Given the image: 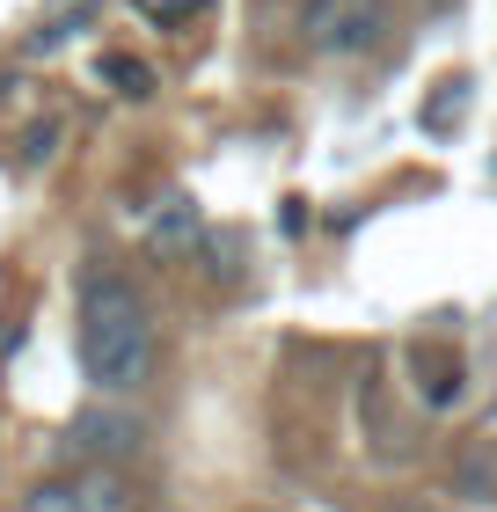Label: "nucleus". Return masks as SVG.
I'll return each mask as SVG.
<instances>
[{
  "mask_svg": "<svg viewBox=\"0 0 497 512\" xmlns=\"http://www.w3.org/2000/svg\"><path fill=\"white\" fill-rule=\"evenodd\" d=\"M52 147H59V125H52V118L22 132V161H30V169H37V161H52Z\"/></svg>",
  "mask_w": 497,
  "mask_h": 512,
  "instance_id": "obj_10",
  "label": "nucleus"
},
{
  "mask_svg": "<svg viewBox=\"0 0 497 512\" xmlns=\"http://www.w3.org/2000/svg\"><path fill=\"white\" fill-rule=\"evenodd\" d=\"M410 366H424V374H432V381H424V403H432V410H446V403H461V359H439V344H417V352H410Z\"/></svg>",
  "mask_w": 497,
  "mask_h": 512,
  "instance_id": "obj_6",
  "label": "nucleus"
},
{
  "mask_svg": "<svg viewBox=\"0 0 497 512\" xmlns=\"http://www.w3.org/2000/svg\"><path fill=\"white\" fill-rule=\"evenodd\" d=\"M22 512H139L132 498V483L103 469V461H88L81 476H52V483H37L30 498H22Z\"/></svg>",
  "mask_w": 497,
  "mask_h": 512,
  "instance_id": "obj_3",
  "label": "nucleus"
},
{
  "mask_svg": "<svg viewBox=\"0 0 497 512\" xmlns=\"http://www.w3.org/2000/svg\"><path fill=\"white\" fill-rule=\"evenodd\" d=\"M198 242V205L191 198H169L161 205V220H154V256H183Z\"/></svg>",
  "mask_w": 497,
  "mask_h": 512,
  "instance_id": "obj_7",
  "label": "nucleus"
},
{
  "mask_svg": "<svg viewBox=\"0 0 497 512\" xmlns=\"http://www.w3.org/2000/svg\"><path fill=\"white\" fill-rule=\"evenodd\" d=\"M74 461H132L139 454V417H117V410H88V417H74L66 425V439H59Z\"/></svg>",
  "mask_w": 497,
  "mask_h": 512,
  "instance_id": "obj_4",
  "label": "nucleus"
},
{
  "mask_svg": "<svg viewBox=\"0 0 497 512\" xmlns=\"http://www.w3.org/2000/svg\"><path fill=\"white\" fill-rule=\"evenodd\" d=\"M205 8V0H139V15L147 22H161V30H176V22H191Z\"/></svg>",
  "mask_w": 497,
  "mask_h": 512,
  "instance_id": "obj_9",
  "label": "nucleus"
},
{
  "mask_svg": "<svg viewBox=\"0 0 497 512\" xmlns=\"http://www.w3.org/2000/svg\"><path fill=\"white\" fill-rule=\"evenodd\" d=\"M81 366L103 395H132L154 381V315L132 278L96 271L81 286Z\"/></svg>",
  "mask_w": 497,
  "mask_h": 512,
  "instance_id": "obj_1",
  "label": "nucleus"
},
{
  "mask_svg": "<svg viewBox=\"0 0 497 512\" xmlns=\"http://www.w3.org/2000/svg\"><path fill=\"white\" fill-rule=\"evenodd\" d=\"M454 491L476 505H497V439H468L454 454Z\"/></svg>",
  "mask_w": 497,
  "mask_h": 512,
  "instance_id": "obj_5",
  "label": "nucleus"
},
{
  "mask_svg": "<svg viewBox=\"0 0 497 512\" xmlns=\"http://www.w3.org/2000/svg\"><path fill=\"white\" fill-rule=\"evenodd\" d=\"M395 512H432V505H395Z\"/></svg>",
  "mask_w": 497,
  "mask_h": 512,
  "instance_id": "obj_11",
  "label": "nucleus"
},
{
  "mask_svg": "<svg viewBox=\"0 0 497 512\" xmlns=\"http://www.w3.org/2000/svg\"><path fill=\"white\" fill-rule=\"evenodd\" d=\"M300 44L322 59H366L388 44V0H300Z\"/></svg>",
  "mask_w": 497,
  "mask_h": 512,
  "instance_id": "obj_2",
  "label": "nucleus"
},
{
  "mask_svg": "<svg viewBox=\"0 0 497 512\" xmlns=\"http://www.w3.org/2000/svg\"><path fill=\"white\" fill-rule=\"evenodd\" d=\"M96 74L117 88V96H147V88H154L147 59H125V52H103V59H96Z\"/></svg>",
  "mask_w": 497,
  "mask_h": 512,
  "instance_id": "obj_8",
  "label": "nucleus"
}]
</instances>
